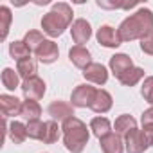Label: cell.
I'll return each instance as SVG.
<instances>
[{
    "instance_id": "6da1fadb",
    "label": "cell",
    "mask_w": 153,
    "mask_h": 153,
    "mask_svg": "<svg viewBox=\"0 0 153 153\" xmlns=\"http://www.w3.org/2000/svg\"><path fill=\"white\" fill-rule=\"evenodd\" d=\"M123 42L131 40H144L153 33V13L148 7H140L137 13L124 18L117 29Z\"/></svg>"
},
{
    "instance_id": "7a4b0ae2",
    "label": "cell",
    "mask_w": 153,
    "mask_h": 153,
    "mask_svg": "<svg viewBox=\"0 0 153 153\" xmlns=\"http://www.w3.org/2000/svg\"><path fill=\"white\" fill-rule=\"evenodd\" d=\"M72 7L65 2H58L52 6V9L43 15L42 18V29L45 34H49L51 38H58L65 33V29L70 25L72 22Z\"/></svg>"
},
{
    "instance_id": "3957f363",
    "label": "cell",
    "mask_w": 153,
    "mask_h": 153,
    "mask_svg": "<svg viewBox=\"0 0 153 153\" xmlns=\"http://www.w3.org/2000/svg\"><path fill=\"white\" fill-rule=\"evenodd\" d=\"M63 144L70 153H81L85 146L88 144V130L87 124L78 119V117H70L63 123Z\"/></svg>"
},
{
    "instance_id": "277c9868",
    "label": "cell",
    "mask_w": 153,
    "mask_h": 153,
    "mask_svg": "<svg viewBox=\"0 0 153 153\" xmlns=\"http://www.w3.org/2000/svg\"><path fill=\"white\" fill-rule=\"evenodd\" d=\"M153 144V128L146 126L142 130H131L124 137V149L128 153H144Z\"/></svg>"
},
{
    "instance_id": "5b68a950",
    "label": "cell",
    "mask_w": 153,
    "mask_h": 153,
    "mask_svg": "<svg viewBox=\"0 0 153 153\" xmlns=\"http://www.w3.org/2000/svg\"><path fill=\"white\" fill-rule=\"evenodd\" d=\"M96 90L97 88H94L90 85H78V87L74 88L72 96H70L72 106H76V108H87V106H90L92 101H94Z\"/></svg>"
},
{
    "instance_id": "8992f818",
    "label": "cell",
    "mask_w": 153,
    "mask_h": 153,
    "mask_svg": "<svg viewBox=\"0 0 153 153\" xmlns=\"http://www.w3.org/2000/svg\"><path fill=\"white\" fill-rule=\"evenodd\" d=\"M20 88H22L25 99L38 101V99H42L43 94H45V81H43L42 78H38V76H34V78L24 81V85H22Z\"/></svg>"
},
{
    "instance_id": "52a82bcc",
    "label": "cell",
    "mask_w": 153,
    "mask_h": 153,
    "mask_svg": "<svg viewBox=\"0 0 153 153\" xmlns=\"http://www.w3.org/2000/svg\"><path fill=\"white\" fill-rule=\"evenodd\" d=\"M47 114L52 117V121H67L70 117H74V108L72 105L65 103V101H52L47 106Z\"/></svg>"
},
{
    "instance_id": "ba28073f",
    "label": "cell",
    "mask_w": 153,
    "mask_h": 153,
    "mask_svg": "<svg viewBox=\"0 0 153 153\" xmlns=\"http://www.w3.org/2000/svg\"><path fill=\"white\" fill-rule=\"evenodd\" d=\"M70 33H72V40H74L76 43H78V45H83V43H87V42L90 40V36H92V27H90V24H88L87 20L78 18V20L72 24Z\"/></svg>"
},
{
    "instance_id": "9c48e42d",
    "label": "cell",
    "mask_w": 153,
    "mask_h": 153,
    "mask_svg": "<svg viewBox=\"0 0 153 153\" xmlns=\"http://www.w3.org/2000/svg\"><path fill=\"white\" fill-rule=\"evenodd\" d=\"M97 42H99L103 47H108V49H115V47H119V45L123 43L119 33H117L114 27H110V25L99 27V31H97Z\"/></svg>"
},
{
    "instance_id": "30bf717a",
    "label": "cell",
    "mask_w": 153,
    "mask_h": 153,
    "mask_svg": "<svg viewBox=\"0 0 153 153\" xmlns=\"http://www.w3.org/2000/svg\"><path fill=\"white\" fill-rule=\"evenodd\" d=\"M22 105L18 97L15 96H7L2 94L0 96V110H2L4 117H15V115H22Z\"/></svg>"
},
{
    "instance_id": "8fae6325",
    "label": "cell",
    "mask_w": 153,
    "mask_h": 153,
    "mask_svg": "<svg viewBox=\"0 0 153 153\" xmlns=\"http://www.w3.org/2000/svg\"><path fill=\"white\" fill-rule=\"evenodd\" d=\"M83 76H85L87 81L96 83V85H105L108 81V72H106V68L101 63H90L83 70Z\"/></svg>"
},
{
    "instance_id": "7c38bea8",
    "label": "cell",
    "mask_w": 153,
    "mask_h": 153,
    "mask_svg": "<svg viewBox=\"0 0 153 153\" xmlns=\"http://www.w3.org/2000/svg\"><path fill=\"white\" fill-rule=\"evenodd\" d=\"M36 56H38V59H40L42 63L49 65V63H54V61L58 59L59 49H58V45H56L52 40H45V42L40 45V49L36 51Z\"/></svg>"
},
{
    "instance_id": "4fadbf2b",
    "label": "cell",
    "mask_w": 153,
    "mask_h": 153,
    "mask_svg": "<svg viewBox=\"0 0 153 153\" xmlns=\"http://www.w3.org/2000/svg\"><path fill=\"white\" fill-rule=\"evenodd\" d=\"M68 59L74 63V67H78V68H87L92 61V58H90V52H88V49H85L83 45H76V47H72L70 51H68Z\"/></svg>"
},
{
    "instance_id": "5bb4252c",
    "label": "cell",
    "mask_w": 153,
    "mask_h": 153,
    "mask_svg": "<svg viewBox=\"0 0 153 153\" xmlns=\"http://www.w3.org/2000/svg\"><path fill=\"white\" fill-rule=\"evenodd\" d=\"M131 67H133V61H131V58L128 54H115V56L110 58V68H112V72H114V76L117 79L124 72H128Z\"/></svg>"
},
{
    "instance_id": "9a60e30c",
    "label": "cell",
    "mask_w": 153,
    "mask_h": 153,
    "mask_svg": "<svg viewBox=\"0 0 153 153\" xmlns=\"http://www.w3.org/2000/svg\"><path fill=\"white\" fill-rule=\"evenodd\" d=\"M99 146L103 153H123L124 151V142L119 133H110L99 140Z\"/></svg>"
},
{
    "instance_id": "2e32d148",
    "label": "cell",
    "mask_w": 153,
    "mask_h": 153,
    "mask_svg": "<svg viewBox=\"0 0 153 153\" xmlns=\"http://www.w3.org/2000/svg\"><path fill=\"white\" fill-rule=\"evenodd\" d=\"M90 108L96 114H106L112 108V96L106 90H96V96H94V101H92Z\"/></svg>"
},
{
    "instance_id": "e0dca14e",
    "label": "cell",
    "mask_w": 153,
    "mask_h": 153,
    "mask_svg": "<svg viewBox=\"0 0 153 153\" xmlns=\"http://www.w3.org/2000/svg\"><path fill=\"white\" fill-rule=\"evenodd\" d=\"M90 130H92V133L101 140L103 137H106V135L112 133V124H110V121H108L106 117H94V119L90 121Z\"/></svg>"
},
{
    "instance_id": "ac0fdd59",
    "label": "cell",
    "mask_w": 153,
    "mask_h": 153,
    "mask_svg": "<svg viewBox=\"0 0 153 153\" xmlns=\"http://www.w3.org/2000/svg\"><path fill=\"white\" fill-rule=\"evenodd\" d=\"M16 72H18L20 78H24V81H27V79H31V78H34V76H36L38 65H36V61H34L33 58H25V59L18 61Z\"/></svg>"
},
{
    "instance_id": "d6986e66",
    "label": "cell",
    "mask_w": 153,
    "mask_h": 153,
    "mask_svg": "<svg viewBox=\"0 0 153 153\" xmlns=\"http://www.w3.org/2000/svg\"><path fill=\"white\" fill-rule=\"evenodd\" d=\"M42 115V106L38 101H33V99H25L24 105H22V117L29 123V121H38Z\"/></svg>"
},
{
    "instance_id": "ffe728a7",
    "label": "cell",
    "mask_w": 153,
    "mask_h": 153,
    "mask_svg": "<svg viewBox=\"0 0 153 153\" xmlns=\"http://www.w3.org/2000/svg\"><path fill=\"white\" fill-rule=\"evenodd\" d=\"M137 128V121L131 117V115H128V114H124V115H119L117 119H115V131L121 135V137H126L131 130H135Z\"/></svg>"
},
{
    "instance_id": "44dd1931",
    "label": "cell",
    "mask_w": 153,
    "mask_h": 153,
    "mask_svg": "<svg viewBox=\"0 0 153 153\" xmlns=\"http://www.w3.org/2000/svg\"><path fill=\"white\" fill-rule=\"evenodd\" d=\"M7 133H9V137H11V140H13L15 144H22V142L29 137V135H27V126L22 124V123H18V121H13V123L9 124Z\"/></svg>"
},
{
    "instance_id": "7402d4cb",
    "label": "cell",
    "mask_w": 153,
    "mask_h": 153,
    "mask_svg": "<svg viewBox=\"0 0 153 153\" xmlns=\"http://www.w3.org/2000/svg\"><path fill=\"white\" fill-rule=\"evenodd\" d=\"M142 78H144V70L139 68V67H131L128 72H124L121 78H119V83L124 85V87H133V85H137Z\"/></svg>"
},
{
    "instance_id": "603a6c76",
    "label": "cell",
    "mask_w": 153,
    "mask_h": 153,
    "mask_svg": "<svg viewBox=\"0 0 153 153\" xmlns=\"http://www.w3.org/2000/svg\"><path fill=\"white\" fill-rule=\"evenodd\" d=\"M2 85L7 88V90H15L20 87V76L18 72H15L13 68H4L2 70Z\"/></svg>"
},
{
    "instance_id": "cb8c5ba5",
    "label": "cell",
    "mask_w": 153,
    "mask_h": 153,
    "mask_svg": "<svg viewBox=\"0 0 153 153\" xmlns=\"http://www.w3.org/2000/svg\"><path fill=\"white\" fill-rule=\"evenodd\" d=\"M22 42L29 47L31 52H36L40 49V45L45 42V38H43V34L40 31H29V33H25V36H24Z\"/></svg>"
},
{
    "instance_id": "d4e9b609",
    "label": "cell",
    "mask_w": 153,
    "mask_h": 153,
    "mask_svg": "<svg viewBox=\"0 0 153 153\" xmlns=\"http://www.w3.org/2000/svg\"><path fill=\"white\" fill-rule=\"evenodd\" d=\"M9 54H11V58L16 59V61H22V59H25V58H31V56H29L31 51H29V47H27L24 42H13V43H9Z\"/></svg>"
},
{
    "instance_id": "484cf974",
    "label": "cell",
    "mask_w": 153,
    "mask_h": 153,
    "mask_svg": "<svg viewBox=\"0 0 153 153\" xmlns=\"http://www.w3.org/2000/svg\"><path fill=\"white\" fill-rule=\"evenodd\" d=\"M11 20H13V15H11V9L7 6H2L0 7V40H6L7 38V33H9V27H11Z\"/></svg>"
},
{
    "instance_id": "4316f807",
    "label": "cell",
    "mask_w": 153,
    "mask_h": 153,
    "mask_svg": "<svg viewBox=\"0 0 153 153\" xmlns=\"http://www.w3.org/2000/svg\"><path fill=\"white\" fill-rule=\"evenodd\" d=\"M59 126H58V123L56 121H45V135H43V140L42 142H45V144H54L58 139H59Z\"/></svg>"
},
{
    "instance_id": "83f0119b",
    "label": "cell",
    "mask_w": 153,
    "mask_h": 153,
    "mask_svg": "<svg viewBox=\"0 0 153 153\" xmlns=\"http://www.w3.org/2000/svg\"><path fill=\"white\" fill-rule=\"evenodd\" d=\"M25 126H27V135H29V139L43 140V135H45V123H42V121L38 119V121H29Z\"/></svg>"
},
{
    "instance_id": "f1b7e54d",
    "label": "cell",
    "mask_w": 153,
    "mask_h": 153,
    "mask_svg": "<svg viewBox=\"0 0 153 153\" xmlns=\"http://www.w3.org/2000/svg\"><path fill=\"white\" fill-rule=\"evenodd\" d=\"M140 94H142V97H144L149 105H153V76H149V78L144 79L142 88H140Z\"/></svg>"
},
{
    "instance_id": "f546056e",
    "label": "cell",
    "mask_w": 153,
    "mask_h": 153,
    "mask_svg": "<svg viewBox=\"0 0 153 153\" xmlns=\"http://www.w3.org/2000/svg\"><path fill=\"white\" fill-rule=\"evenodd\" d=\"M140 49H142V52L153 56V33L149 36H146L144 40H140Z\"/></svg>"
},
{
    "instance_id": "4dcf8cb0",
    "label": "cell",
    "mask_w": 153,
    "mask_h": 153,
    "mask_svg": "<svg viewBox=\"0 0 153 153\" xmlns=\"http://www.w3.org/2000/svg\"><path fill=\"white\" fill-rule=\"evenodd\" d=\"M140 121H142V128H146V126H151V128H153V106L148 108V110L142 114Z\"/></svg>"
}]
</instances>
